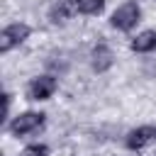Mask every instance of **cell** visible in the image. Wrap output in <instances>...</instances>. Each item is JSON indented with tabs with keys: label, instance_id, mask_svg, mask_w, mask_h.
<instances>
[{
	"label": "cell",
	"instance_id": "obj_10",
	"mask_svg": "<svg viewBox=\"0 0 156 156\" xmlns=\"http://www.w3.org/2000/svg\"><path fill=\"white\" fill-rule=\"evenodd\" d=\"M20 156H49V146L46 144H29L20 151Z\"/></svg>",
	"mask_w": 156,
	"mask_h": 156
},
{
	"label": "cell",
	"instance_id": "obj_9",
	"mask_svg": "<svg viewBox=\"0 0 156 156\" xmlns=\"http://www.w3.org/2000/svg\"><path fill=\"white\" fill-rule=\"evenodd\" d=\"M68 15H71V10H68V5H66L63 0L56 2V5L51 7V22H66Z\"/></svg>",
	"mask_w": 156,
	"mask_h": 156
},
{
	"label": "cell",
	"instance_id": "obj_2",
	"mask_svg": "<svg viewBox=\"0 0 156 156\" xmlns=\"http://www.w3.org/2000/svg\"><path fill=\"white\" fill-rule=\"evenodd\" d=\"M44 119H46L44 112L27 110V112H22V115H17V117H12V119L7 122V132H10L12 136H27V134H34V132L44 124Z\"/></svg>",
	"mask_w": 156,
	"mask_h": 156
},
{
	"label": "cell",
	"instance_id": "obj_5",
	"mask_svg": "<svg viewBox=\"0 0 156 156\" xmlns=\"http://www.w3.org/2000/svg\"><path fill=\"white\" fill-rule=\"evenodd\" d=\"M58 88V80L54 76H37L32 78V83L27 85V100H34V102H41V100H49Z\"/></svg>",
	"mask_w": 156,
	"mask_h": 156
},
{
	"label": "cell",
	"instance_id": "obj_8",
	"mask_svg": "<svg viewBox=\"0 0 156 156\" xmlns=\"http://www.w3.org/2000/svg\"><path fill=\"white\" fill-rule=\"evenodd\" d=\"M73 10L80 15H100L105 10V0H73Z\"/></svg>",
	"mask_w": 156,
	"mask_h": 156
},
{
	"label": "cell",
	"instance_id": "obj_7",
	"mask_svg": "<svg viewBox=\"0 0 156 156\" xmlns=\"http://www.w3.org/2000/svg\"><path fill=\"white\" fill-rule=\"evenodd\" d=\"M129 49L134 54H151L156 51V29H144L139 32L132 41H129Z\"/></svg>",
	"mask_w": 156,
	"mask_h": 156
},
{
	"label": "cell",
	"instance_id": "obj_6",
	"mask_svg": "<svg viewBox=\"0 0 156 156\" xmlns=\"http://www.w3.org/2000/svg\"><path fill=\"white\" fill-rule=\"evenodd\" d=\"M112 61H115L112 49H110L105 41H98V44L93 46V51H90V66H93V71L105 73V71L112 66Z\"/></svg>",
	"mask_w": 156,
	"mask_h": 156
},
{
	"label": "cell",
	"instance_id": "obj_3",
	"mask_svg": "<svg viewBox=\"0 0 156 156\" xmlns=\"http://www.w3.org/2000/svg\"><path fill=\"white\" fill-rule=\"evenodd\" d=\"M29 34H32V27L24 24V22H12V24H7V27L0 32V54H7V51H12L15 46L24 44V41L29 39Z\"/></svg>",
	"mask_w": 156,
	"mask_h": 156
},
{
	"label": "cell",
	"instance_id": "obj_1",
	"mask_svg": "<svg viewBox=\"0 0 156 156\" xmlns=\"http://www.w3.org/2000/svg\"><path fill=\"white\" fill-rule=\"evenodd\" d=\"M139 20H141V7H139L136 0H127V2H122V5L110 15V24H112L115 29H119V32H129V29H134V27L139 24Z\"/></svg>",
	"mask_w": 156,
	"mask_h": 156
},
{
	"label": "cell",
	"instance_id": "obj_4",
	"mask_svg": "<svg viewBox=\"0 0 156 156\" xmlns=\"http://www.w3.org/2000/svg\"><path fill=\"white\" fill-rule=\"evenodd\" d=\"M124 146L129 151H146V149L156 146V127L154 124H141V127L132 129L124 139Z\"/></svg>",
	"mask_w": 156,
	"mask_h": 156
}]
</instances>
